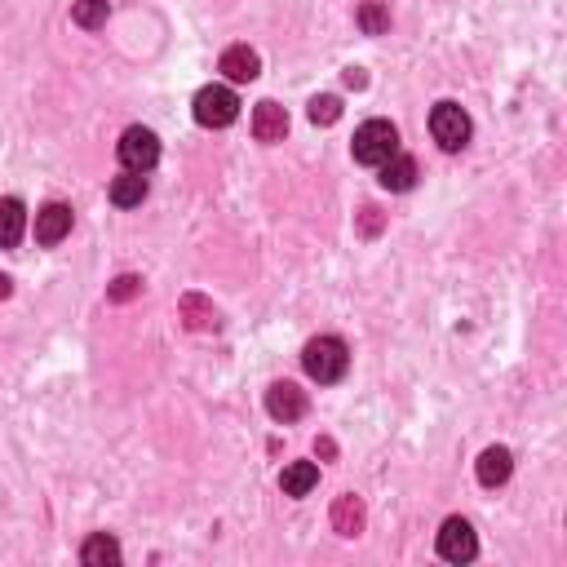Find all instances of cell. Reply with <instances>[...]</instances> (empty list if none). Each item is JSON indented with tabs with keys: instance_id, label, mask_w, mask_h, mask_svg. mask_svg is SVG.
I'll use <instances>...</instances> for the list:
<instances>
[{
	"instance_id": "cell-19",
	"label": "cell",
	"mask_w": 567,
	"mask_h": 567,
	"mask_svg": "<svg viewBox=\"0 0 567 567\" xmlns=\"http://www.w3.org/2000/svg\"><path fill=\"white\" fill-rule=\"evenodd\" d=\"M182 315H187L191 328H218V311H213L204 297H195V293L182 297Z\"/></svg>"
},
{
	"instance_id": "cell-8",
	"label": "cell",
	"mask_w": 567,
	"mask_h": 567,
	"mask_svg": "<svg viewBox=\"0 0 567 567\" xmlns=\"http://www.w3.org/2000/svg\"><path fill=\"white\" fill-rule=\"evenodd\" d=\"M67 235H71V209L67 204H45V209L36 213V244L54 249V244H63Z\"/></svg>"
},
{
	"instance_id": "cell-24",
	"label": "cell",
	"mask_w": 567,
	"mask_h": 567,
	"mask_svg": "<svg viewBox=\"0 0 567 567\" xmlns=\"http://www.w3.org/2000/svg\"><path fill=\"white\" fill-rule=\"evenodd\" d=\"M364 80H368V76H364V71H359V67H350V71H346V85H355V89H359V85H364Z\"/></svg>"
},
{
	"instance_id": "cell-20",
	"label": "cell",
	"mask_w": 567,
	"mask_h": 567,
	"mask_svg": "<svg viewBox=\"0 0 567 567\" xmlns=\"http://www.w3.org/2000/svg\"><path fill=\"white\" fill-rule=\"evenodd\" d=\"M337 120H342V98H311V125H337Z\"/></svg>"
},
{
	"instance_id": "cell-14",
	"label": "cell",
	"mask_w": 567,
	"mask_h": 567,
	"mask_svg": "<svg viewBox=\"0 0 567 567\" xmlns=\"http://www.w3.org/2000/svg\"><path fill=\"white\" fill-rule=\"evenodd\" d=\"M147 200V173H120L116 182H111V204L116 209H138V204Z\"/></svg>"
},
{
	"instance_id": "cell-11",
	"label": "cell",
	"mask_w": 567,
	"mask_h": 567,
	"mask_svg": "<svg viewBox=\"0 0 567 567\" xmlns=\"http://www.w3.org/2000/svg\"><path fill=\"white\" fill-rule=\"evenodd\" d=\"M315 483H319V466H315V461H293V466H284V474H280L284 497H311Z\"/></svg>"
},
{
	"instance_id": "cell-23",
	"label": "cell",
	"mask_w": 567,
	"mask_h": 567,
	"mask_svg": "<svg viewBox=\"0 0 567 567\" xmlns=\"http://www.w3.org/2000/svg\"><path fill=\"white\" fill-rule=\"evenodd\" d=\"M377 226H381V218H377V209H364V231H368V235H373V231H377Z\"/></svg>"
},
{
	"instance_id": "cell-25",
	"label": "cell",
	"mask_w": 567,
	"mask_h": 567,
	"mask_svg": "<svg viewBox=\"0 0 567 567\" xmlns=\"http://www.w3.org/2000/svg\"><path fill=\"white\" fill-rule=\"evenodd\" d=\"M9 293H14V280H9V275H0V302H5Z\"/></svg>"
},
{
	"instance_id": "cell-7",
	"label": "cell",
	"mask_w": 567,
	"mask_h": 567,
	"mask_svg": "<svg viewBox=\"0 0 567 567\" xmlns=\"http://www.w3.org/2000/svg\"><path fill=\"white\" fill-rule=\"evenodd\" d=\"M439 554L448 563H470L474 554H479V536H474L466 519H448L439 528Z\"/></svg>"
},
{
	"instance_id": "cell-1",
	"label": "cell",
	"mask_w": 567,
	"mask_h": 567,
	"mask_svg": "<svg viewBox=\"0 0 567 567\" xmlns=\"http://www.w3.org/2000/svg\"><path fill=\"white\" fill-rule=\"evenodd\" d=\"M346 364H350V355H346L342 337H315V342H306V350H302L306 377L319 381V386H333V381H342L346 377Z\"/></svg>"
},
{
	"instance_id": "cell-9",
	"label": "cell",
	"mask_w": 567,
	"mask_h": 567,
	"mask_svg": "<svg viewBox=\"0 0 567 567\" xmlns=\"http://www.w3.org/2000/svg\"><path fill=\"white\" fill-rule=\"evenodd\" d=\"M284 133H288V111L280 107V102H257V111H253V138L257 142H284Z\"/></svg>"
},
{
	"instance_id": "cell-5",
	"label": "cell",
	"mask_w": 567,
	"mask_h": 567,
	"mask_svg": "<svg viewBox=\"0 0 567 567\" xmlns=\"http://www.w3.org/2000/svg\"><path fill=\"white\" fill-rule=\"evenodd\" d=\"M430 133H435V142L443 151H461L470 142V116L457 102H439V107L430 111Z\"/></svg>"
},
{
	"instance_id": "cell-10",
	"label": "cell",
	"mask_w": 567,
	"mask_h": 567,
	"mask_svg": "<svg viewBox=\"0 0 567 567\" xmlns=\"http://www.w3.org/2000/svg\"><path fill=\"white\" fill-rule=\"evenodd\" d=\"M218 71H222L226 80H235V85H249V80H257V71H262V58H257L249 45H231L222 54Z\"/></svg>"
},
{
	"instance_id": "cell-2",
	"label": "cell",
	"mask_w": 567,
	"mask_h": 567,
	"mask_svg": "<svg viewBox=\"0 0 567 567\" xmlns=\"http://www.w3.org/2000/svg\"><path fill=\"white\" fill-rule=\"evenodd\" d=\"M350 151H355L359 164H373V169H377V164H386L399 151V129L390 125V120H368V125L355 129Z\"/></svg>"
},
{
	"instance_id": "cell-15",
	"label": "cell",
	"mask_w": 567,
	"mask_h": 567,
	"mask_svg": "<svg viewBox=\"0 0 567 567\" xmlns=\"http://www.w3.org/2000/svg\"><path fill=\"white\" fill-rule=\"evenodd\" d=\"M510 470H514L510 448H488L479 457V483H483V488H501V483L510 479Z\"/></svg>"
},
{
	"instance_id": "cell-18",
	"label": "cell",
	"mask_w": 567,
	"mask_h": 567,
	"mask_svg": "<svg viewBox=\"0 0 567 567\" xmlns=\"http://www.w3.org/2000/svg\"><path fill=\"white\" fill-rule=\"evenodd\" d=\"M111 18V5L107 0H76V9H71V23L85 27V32H98V27H107Z\"/></svg>"
},
{
	"instance_id": "cell-12",
	"label": "cell",
	"mask_w": 567,
	"mask_h": 567,
	"mask_svg": "<svg viewBox=\"0 0 567 567\" xmlns=\"http://www.w3.org/2000/svg\"><path fill=\"white\" fill-rule=\"evenodd\" d=\"M23 231H27V209L14 195H5V200H0V249H14V244L23 240Z\"/></svg>"
},
{
	"instance_id": "cell-3",
	"label": "cell",
	"mask_w": 567,
	"mask_h": 567,
	"mask_svg": "<svg viewBox=\"0 0 567 567\" xmlns=\"http://www.w3.org/2000/svg\"><path fill=\"white\" fill-rule=\"evenodd\" d=\"M195 125L204 129H226L235 116H240V98L231 94L226 85H204L200 94H195Z\"/></svg>"
},
{
	"instance_id": "cell-21",
	"label": "cell",
	"mask_w": 567,
	"mask_h": 567,
	"mask_svg": "<svg viewBox=\"0 0 567 567\" xmlns=\"http://www.w3.org/2000/svg\"><path fill=\"white\" fill-rule=\"evenodd\" d=\"M359 27H364L368 36H381V32H386V27H390V14L377 5V0H368V5L359 9Z\"/></svg>"
},
{
	"instance_id": "cell-6",
	"label": "cell",
	"mask_w": 567,
	"mask_h": 567,
	"mask_svg": "<svg viewBox=\"0 0 567 567\" xmlns=\"http://www.w3.org/2000/svg\"><path fill=\"white\" fill-rule=\"evenodd\" d=\"M306 408H311V399H306V390L297 386V381H275V386L266 390V412H271L275 421H284V426L302 421Z\"/></svg>"
},
{
	"instance_id": "cell-4",
	"label": "cell",
	"mask_w": 567,
	"mask_h": 567,
	"mask_svg": "<svg viewBox=\"0 0 567 567\" xmlns=\"http://www.w3.org/2000/svg\"><path fill=\"white\" fill-rule=\"evenodd\" d=\"M116 156H120V164H125L129 173H151V169H156V160H160V138L151 129L133 125V129L120 133Z\"/></svg>"
},
{
	"instance_id": "cell-22",
	"label": "cell",
	"mask_w": 567,
	"mask_h": 567,
	"mask_svg": "<svg viewBox=\"0 0 567 567\" xmlns=\"http://www.w3.org/2000/svg\"><path fill=\"white\" fill-rule=\"evenodd\" d=\"M138 293H142V280H138V275H120V280L107 288V297H111V302H133V297H138Z\"/></svg>"
},
{
	"instance_id": "cell-16",
	"label": "cell",
	"mask_w": 567,
	"mask_h": 567,
	"mask_svg": "<svg viewBox=\"0 0 567 567\" xmlns=\"http://www.w3.org/2000/svg\"><path fill=\"white\" fill-rule=\"evenodd\" d=\"M333 532H342V536H359L364 532V501L359 497H337L333 501Z\"/></svg>"
},
{
	"instance_id": "cell-17",
	"label": "cell",
	"mask_w": 567,
	"mask_h": 567,
	"mask_svg": "<svg viewBox=\"0 0 567 567\" xmlns=\"http://www.w3.org/2000/svg\"><path fill=\"white\" fill-rule=\"evenodd\" d=\"M80 563H89V567H107V563H120V545H116V536H107V532L89 536V541L80 545Z\"/></svg>"
},
{
	"instance_id": "cell-13",
	"label": "cell",
	"mask_w": 567,
	"mask_h": 567,
	"mask_svg": "<svg viewBox=\"0 0 567 567\" xmlns=\"http://www.w3.org/2000/svg\"><path fill=\"white\" fill-rule=\"evenodd\" d=\"M381 169V187L386 191H412V182H417V160L412 156H390L386 164H377Z\"/></svg>"
}]
</instances>
